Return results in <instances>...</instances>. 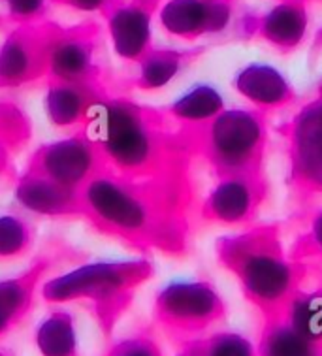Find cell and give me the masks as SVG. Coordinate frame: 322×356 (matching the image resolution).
<instances>
[{"mask_svg":"<svg viewBox=\"0 0 322 356\" xmlns=\"http://www.w3.org/2000/svg\"><path fill=\"white\" fill-rule=\"evenodd\" d=\"M188 174L130 177L104 168L79 188V217L140 251L181 257L188 245Z\"/></svg>","mask_w":322,"mask_h":356,"instance_id":"cell-1","label":"cell"},{"mask_svg":"<svg viewBox=\"0 0 322 356\" xmlns=\"http://www.w3.org/2000/svg\"><path fill=\"white\" fill-rule=\"evenodd\" d=\"M83 130L97 143L106 168L130 177L188 174L194 156L187 127L166 110L108 95L92 108Z\"/></svg>","mask_w":322,"mask_h":356,"instance_id":"cell-2","label":"cell"},{"mask_svg":"<svg viewBox=\"0 0 322 356\" xmlns=\"http://www.w3.org/2000/svg\"><path fill=\"white\" fill-rule=\"evenodd\" d=\"M219 264L238 279L245 300L262 318L283 315L309 275V264L284 253L277 225H257L217 240Z\"/></svg>","mask_w":322,"mask_h":356,"instance_id":"cell-3","label":"cell"},{"mask_svg":"<svg viewBox=\"0 0 322 356\" xmlns=\"http://www.w3.org/2000/svg\"><path fill=\"white\" fill-rule=\"evenodd\" d=\"M149 259L85 262L63 275L44 281L40 289L47 304H83L106 336L129 311L138 289L153 277Z\"/></svg>","mask_w":322,"mask_h":356,"instance_id":"cell-4","label":"cell"},{"mask_svg":"<svg viewBox=\"0 0 322 356\" xmlns=\"http://www.w3.org/2000/svg\"><path fill=\"white\" fill-rule=\"evenodd\" d=\"M194 156L219 179L264 174L268 113L257 108H225L200 127H187Z\"/></svg>","mask_w":322,"mask_h":356,"instance_id":"cell-5","label":"cell"},{"mask_svg":"<svg viewBox=\"0 0 322 356\" xmlns=\"http://www.w3.org/2000/svg\"><path fill=\"white\" fill-rule=\"evenodd\" d=\"M153 317L175 339L196 337L226 318V304L209 279H179L156 292Z\"/></svg>","mask_w":322,"mask_h":356,"instance_id":"cell-6","label":"cell"},{"mask_svg":"<svg viewBox=\"0 0 322 356\" xmlns=\"http://www.w3.org/2000/svg\"><path fill=\"white\" fill-rule=\"evenodd\" d=\"M289 151V181L300 196L322 195V97L316 95L279 129Z\"/></svg>","mask_w":322,"mask_h":356,"instance_id":"cell-7","label":"cell"},{"mask_svg":"<svg viewBox=\"0 0 322 356\" xmlns=\"http://www.w3.org/2000/svg\"><path fill=\"white\" fill-rule=\"evenodd\" d=\"M104 168L102 153L83 129L68 138L40 145L26 164V170L76 191Z\"/></svg>","mask_w":322,"mask_h":356,"instance_id":"cell-8","label":"cell"},{"mask_svg":"<svg viewBox=\"0 0 322 356\" xmlns=\"http://www.w3.org/2000/svg\"><path fill=\"white\" fill-rule=\"evenodd\" d=\"M268 195L270 185L264 174L225 177L202 202L200 215L207 222L247 227L257 219Z\"/></svg>","mask_w":322,"mask_h":356,"instance_id":"cell-9","label":"cell"},{"mask_svg":"<svg viewBox=\"0 0 322 356\" xmlns=\"http://www.w3.org/2000/svg\"><path fill=\"white\" fill-rule=\"evenodd\" d=\"M70 83H102V68L97 60V44L90 33L49 36L47 79Z\"/></svg>","mask_w":322,"mask_h":356,"instance_id":"cell-10","label":"cell"},{"mask_svg":"<svg viewBox=\"0 0 322 356\" xmlns=\"http://www.w3.org/2000/svg\"><path fill=\"white\" fill-rule=\"evenodd\" d=\"M230 17L232 0H168L159 12L162 29L188 42L225 31Z\"/></svg>","mask_w":322,"mask_h":356,"instance_id":"cell-11","label":"cell"},{"mask_svg":"<svg viewBox=\"0 0 322 356\" xmlns=\"http://www.w3.org/2000/svg\"><path fill=\"white\" fill-rule=\"evenodd\" d=\"M49 36L15 33L0 47V89H17L47 79Z\"/></svg>","mask_w":322,"mask_h":356,"instance_id":"cell-12","label":"cell"},{"mask_svg":"<svg viewBox=\"0 0 322 356\" xmlns=\"http://www.w3.org/2000/svg\"><path fill=\"white\" fill-rule=\"evenodd\" d=\"M45 113L57 129L79 130L87 123L90 111L104 97L110 95L106 81L102 83H70V81H45Z\"/></svg>","mask_w":322,"mask_h":356,"instance_id":"cell-13","label":"cell"},{"mask_svg":"<svg viewBox=\"0 0 322 356\" xmlns=\"http://www.w3.org/2000/svg\"><path fill=\"white\" fill-rule=\"evenodd\" d=\"M15 198L23 209L42 217H79V191L31 170L15 181Z\"/></svg>","mask_w":322,"mask_h":356,"instance_id":"cell-14","label":"cell"},{"mask_svg":"<svg viewBox=\"0 0 322 356\" xmlns=\"http://www.w3.org/2000/svg\"><path fill=\"white\" fill-rule=\"evenodd\" d=\"M51 259L34 260L19 275L0 279V339L15 330L31 313L36 292L44 285V275L51 268Z\"/></svg>","mask_w":322,"mask_h":356,"instance_id":"cell-15","label":"cell"},{"mask_svg":"<svg viewBox=\"0 0 322 356\" xmlns=\"http://www.w3.org/2000/svg\"><path fill=\"white\" fill-rule=\"evenodd\" d=\"M151 12L142 4H117L108 10V31L111 46L124 60L140 63L151 46Z\"/></svg>","mask_w":322,"mask_h":356,"instance_id":"cell-16","label":"cell"},{"mask_svg":"<svg viewBox=\"0 0 322 356\" xmlns=\"http://www.w3.org/2000/svg\"><path fill=\"white\" fill-rule=\"evenodd\" d=\"M234 89L260 111L281 110L289 108L296 100V92L283 74L266 65V63H252L245 66L234 78Z\"/></svg>","mask_w":322,"mask_h":356,"instance_id":"cell-17","label":"cell"},{"mask_svg":"<svg viewBox=\"0 0 322 356\" xmlns=\"http://www.w3.org/2000/svg\"><path fill=\"white\" fill-rule=\"evenodd\" d=\"M307 31V8L303 0H279L258 21L257 33L281 53L294 51Z\"/></svg>","mask_w":322,"mask_h":356,"instance_id":"cell-18","label":"cell"},{"mask_svg":"<svg viewBox=\"0 0 322 356\" xmlns=\"http://www.w3.org/2000/svg\"><path fill=\"white\" fill-rule=\"evenodd\" d=\"M258 356H322V345L311 341L287 321L284 315L262 318Z\"/></svg>","mask_w":322,"mask_h":356,"instance_id":"cell-19","label":"cell"},{"mask_svg":"<svg viewBox=\"0 0 322 356\" xmlns=\"http://www.w3.org/2000/svg\"><path fill=\"white\" fill-rule=\"evenodd\" d=\"M34 345L40 356H79L78 328L70 311H49L34 330Z\"/></svg>","mask_w":322,"mask_h":356,"instance_id":"cell-20","label":"cell"},{"mask_svg":"<svg viewBox=\"0 0 322 356\" xmlns=\"http://www.w3.org/2000/svg\"><path fill=\"white\" fill-rule=\"evenodd\" d=\"M225 110V98L213 85L198 83L166 108L168 115L181 127H200Z\"/></svg>","mask_w":322,"mask_h":356,"instance_id":"cell-21","label":"cell"},{"mask_svg":"<svg viewBox=\"0 0 322 356\" xmlns=\"http://www.w3.org/2000/svg\"><path fill=\"white\" fill-rule=\"evenodd\" d=\"M191 57L187 51L175 49H151L145 57L136 63L138 74L132 79V87L140 91H155L168 85L181 72Z\"/></svg>","mask_w":322,"mask_h":356,"instance_id":"cell-22","label":"cell"},{"mask_svg":"<svg viewBox=\"0 0 322 356\" xmlns=\"http://www.w3.org/2000/svg\"><path fill=\"white\" fill-rule=\"evenodd\" d=\"M175 356H258L257 345L238 332H213L209 336L175 339Z\"/></svg>","mask_w":322,"mask_h":356,"instance_id":"cell-23","label":"cell"},{"mask_svg":"<svg viewBox=\"0 0 322 356\" xmlns=\"http://www.w3.org/2000/svg\"><path fill=\"white\" fill-rule=\"evenodd\" d=\"M298 332L322 345V281L305 289V283L292 296L283 313Z\"/></svg>","mask_w":322,"mask_h":356,"instance_id":"cell-24","label":"cell"},{"mask_svg":"<svg viewBox=\"0 0 322 356\" xmlns=\"http://www.w3.org/2000/svg\"><path fill=\"white\" fill-rule=\"evenodd\" d=\"M34 227L21 215H0V262L25 257L34 243Z\"/></svg>","mask_w":322,"mask_h":356,"instance_id":"cell-25","label":"cell"},{"mask_svg":"<svg viewBox=\"0 0 322 356\" xmlns=\"http://www.w3.org/2000/svg\"><path fill=\"white\" fill-rule=\"evenodd\" d=\"M290 257L305 264H309V260H322V209L311 217L309 227L294 243Z\"/></svg>","mask_w":322,"mask_h":356,"instance_id":"cell-26","label":"cell"},{"mask_svg":"<svg viewBox=\"0 0 322 356\" xmlns=\"http://www.w3.org/2000/svg\"><path fill=\"white\" fill-rule=\"evenodd\" d=\"M104 356H164V353L153 336L134 334L117 341Z\"/></svg>","mask_w":322,"mask_h":356,"instance_id":"cell-27","label":"cell"},{"mask_svg":"<svg viewBox=\"0 0 322 356\" xmlns=\"http://www.w3.org/2000/svg\"><path fill=\"white\" fill-rule=\"evenodd\" d=\"M6 4L13 19L29 21L44 12L45 0H6Z\"/></svg>","mask_w":322,"mask_h":356,"instance_id":"cell-28","label":"cell"},{"mask_svg":"<svg viewBox=\"0 0 322 356\" xmlns=\"http://www.w3.org/2000/svg\"><path fill=\"white\" fill-rule=\"evenodd\" d=\"M15 147L12 143L6 142L4 138L0 136V179H4L8 175L12 174V164H13V153Z\"/></svg>","mask_w":322,"mask_h":356,"instance_id":"cell-29","label":"cell"},{"mask_svg":"<svg viewBox=\"0 0 322 356\" xmlns=\"http://www.w3.org/2000/svg\"><path fill=\"white\" fill-rule=\"evenodd\" d=\"M66 4L81 12H95V10H102L108 8L110 0H65Z\"/></svg>","mask_w":322,"mask_h":356,"instance_id":"cell-30","label":"cell"},{"mask_svg":"<svg viewBox=\"0 0 322 356\" xmlns=\"http://www.w3.org/2000/svg\"><path fill=\"white\" fill-rule=\"evenodd\" d=\"M132 2H136V4H142V6L149 8V10H155L156 4H159L161 0H132Z\"/></svg>","mask_w":322,"mask_h":356,"instance_id":"cell-31","label":"cell"},{"mask_svg":"<svg viewBox=\"0 0 322 356\" xmlns=\"http://www.w3.org/2000/svg\"><path fill=\"white\" fill-rule=\"evenodd\" d=\"M316 95H321L322 97V83H321V87H319V92H316Z\"/></svg>","mask_w":322,"mask_h":356,"instance_id":"cell-32","label":"cell"},{"mask_svg":"<svg viewBox=\"0 0 322 356\" xmlns=\"http://www.w3.org/2000/svg\"><path fill=\"white\" fill-rule=\"evenodd\" d=\"M0 356H4V355H2V353H0Z\"/></svg>","mask_w":322,"mask_h":356,"instance_id":"cell-33","label":"cell"}]
</instances>
